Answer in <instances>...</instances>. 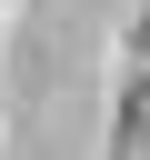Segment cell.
I'll return each mask as SVG.
<instances>
[{
	"label": "cell",
	"mask_w": 150,
	"mask_h": 160,
	"mask_svg": "<svg viewBox=\"0 0 150 160\" xmlns=\"http://www.w3.org/2000/svg\"><path fill=\"white\" fill-rule=\"evenodd\" d=\"M110 160H150V80H130V100H120V140H110Z\"/></svg>",
	"instance_id": "1"
}]
</instances>
